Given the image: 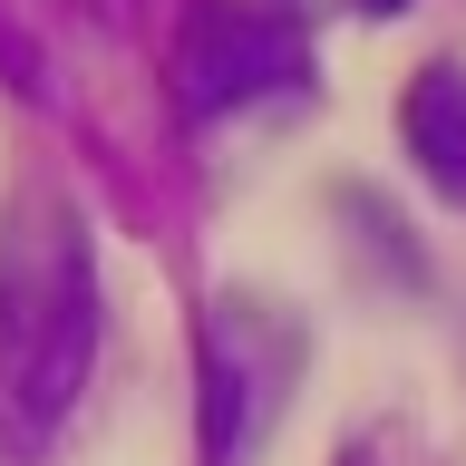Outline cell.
I'll return each mask as SVG.
<instances>
[{"label": "cell", "mask_w": 466, "mask_h": 466, "mask_svg": "<svg viewBox=\"0 0 466 466\" xmlns=\"http://www.w3.org/2000/svg\"><path fill=\"white\" fill-rule=\"evenodd\" d=\"M340 466H379V457H370V447H350V457H340Z\"/></svg>", "instance_id": "obj_6"}, {"label": "cell", "mask_w": 466, "mask_h": 466, "mask_svg": "<svg viewBox=\"0 0 466 466\" xmlns=\"http://www.w3.org/2000/svg\"><path fill=\"white\" fill-rule=\"evenodd\" d=\"M360 10H370V20H399V10H418V0H360Z\"/></svg>", "instance_id": "obj_5"}, {"label": "cell", "mask_w": 466, "mask_h": 466, "mask_svg": "<svg viewBox=\"0 0 466 466\" xmlns=\"http://www.w3.org/2000/svg\"><path fill=\"white\" fill-rule=\"evenodd\" d=\"M399 137L437 195L466 204V68H418V87L399 107Z\"/></svg>", "instance_id": "obj_4"}, {"label": "cell", "mask_w": 466, "mask_h": 466, "mask_svg": "<svg viewBox=\"0 0 466 466\" xmlns=\"http://www.w3.org/2000/svg\"><path fill=\"white\" fill-rule=\"evenodd\" d=\"M291 370H301V330L272 301L224 291L204 311V466H253Z\"/></svg>", "instance_id": "obj_3"}, {"label": "cell", "mask_w": 466, "mask_h": 466, "mask_svg": "<svg viewBox=\"0 0 466 466\" xmlns=\"http://www.w3.org/2000/svg\"><path fill=\"white\" fill-rule=\"evenodd\" d=\"M97 370V253L68 195H20L0 224V447L39 457Z\"/></svg>", "instance_id": "obj_1"}, {"label": "cell", "mask_w": 466, "mask_h": 466, "mask_svg": "<svg viewBox=\"0 0 466 466\" xmlns=\"http://www.w3.org/2000/svg\"><path fill=\"white\" fill-rule=\"evenodd\" d=\"M166 78H175L185 116L262 107V97L311 87V29L291 20L282 0H195L175 49H166Z\"/></svg>", "instance_id": "obj_2"}]
</instances>
